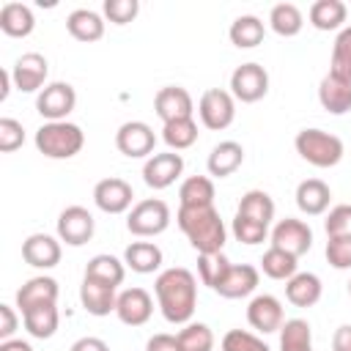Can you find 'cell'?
I'll return each mask as SVG.
<instances>
[{
    "label": "cell",
    "instance_id": "cell-31",
    "mask_svg": "<svg viewBox=\"0 0 351 351\" xmlns=\"http://www.w3.org/2000/svg\"><path fill=\"white\" fill-rule=\"evenodd\" d=\"M348 5L343 0H315L310 5V25L315 30H343Z\"/></svg>",
    "mask_w": 351,
    "mask_h": 351
},
{
    "label": "cell",
    "instance_id": "cell-35",
    "mask_svg": "<svg viewBox=\"0 0 351 351\" xmlns=\"http://www.w3.org/2000/svg\"><path fill=\"white\" fill-rule=\"evenodd\" d=\"M236 214L250 217V219H255V222H261V225H269V222L274 219V200H271L269 192H263V189H250V192L241 195Z\"/></svg>",
    "mask_w": 351,
    "mask_h": 351
},
{
    "label": "cell",
    "instance_id": "cell-18",
    "mask_svg": "<svg viewBox=\"0 0 351 351\" xmlns=\"http://www.w3.org/2000/svg\"><path fill=\"white\" fill-rule=\"evenodd\" d=\"M22 258L33 269H52L60 263V239L49 233H30L22 241Z\"/></svg>",
    "mask_w": 351,
    "mask_h": 351
},
{
    "label": "cell",
    "instance_id": "cell-25",
    "mask_svg": "<svg viewBox=\"0 0 351 351\" xmlns=\"http://www.w3.org/2000/svg\"><path fill=\"white\" fill-rule=\"evenodd\" d=\"M329 200H332V189L321 181V178H304L299 186H296V206L302 214L307 217H318L329 208Z\"/></svg>",
    "mask_w": 351,
    "mask_h": 351
},
{
    "label": "cell",
    "instance_id": "cell-23",
    "mask_svg": "<svg viewBox=\"0 0 351 351\" xmlns=\"http://www.w3.org/2000/svg\"><path fill=\"white\" fill-rule=\"evenodd\" d=\"M318 101L326 112L346 115L351 110V82H346L335 74H326L318 85Z\"/></svg>",
    "mask_w": 351,
    "mask_h": 351
},
{
    "label": "cell",
    "instance_id": "cell-7",
    "mask_svg": "<svg viewBox=\"0 0 351 351\" xmlns=\"http://www.w3.org/2000/svg\"><path fill=\"white\" fill-rule=\"evenodd\" d=\"M230 93L233 99L252 104L269 93V71L261 63H241L230 74Z\"/></svg>",
    "mask_w": 351,
    "mask_h": 351
},
{
    "label": "cell",
    "instance_id": "cell-46",
    "mask_svg": "<svg viewBox=\"0 0 351 351\" xmlns=\"http://www.w3.org/2000/svg\"><path fill=\"white\" fill-rule=\"evenodd\" d=\"M25 143V129L19 121L14 118H0V151L3 154H11L16 148H22Z\"/></svg>",
    "mask_w": 351,
    "mask_h": 351
},
{
    "label": "cell",
    "instance_id": "cell-33",
    "mask_svg": "<svg viewBox=\"0 0 351 351\" xmlns=\"http://www.w3.org/2000/svg\"><path fill=\"white\" fill-rule=\"evenodd\" d=\"M22 321H25V329H27L30 337L47 340V337H52L58 332L60 315H58V307L55 304H41V307H33V310L22 313Z\"/></svg>",
    "mask_w": 351,
    "mask_h": 351
},
{
    "label": "cell",
    "instance_id": "cell-44",
    "mask_svg": "<svg viewBox=\"0 0 351 351\" xmlns=\"http://www.w3.org/2000/svg\"><path fill=\"white\" fill-rule=\"evenodd\" d=\"M222 351H271V348L247 329H230L222 337Z\"/></svg>",
    "mask_w": 351,
    "mask_h": 351
},
{
    "label": "cell",
    "instance_id": "cell-47",
    "mask_svg": "<svg viewBox=\"0 0 351 351\" xmlns=\"http://www.w3.org/2000/svg\"><path fill=\"white\" fill-rule=\"evenodd\" d=\"M326 261L337 271L351 269V239H329L326 241Z\"/></svg>",
    "mask_w": 351,
    "mask_h": 351
},
{
    "label": "cell",
    "instance_id": "cell-36",
    "mask_svg": "<svg viewBox=\"0 0 351 351\" xmlns=\"http://www.w3.org/2000/svg\"><path fill=\"white\" fill-rule=\"evenodd\" d=\"M280 351H313V332L304 318H288L280 326Z\"/></svg>",
    "mask_w": 351,
    "mask_h": 351
},
{
    "label": "cell",
    "instance_id": "cell-19",
    "mask_svg": "<svg viewBox=\"0 0 351 351\" xmlns=\"http://www.w3.org/2000/svg\"><path fill=\"white\" fill-rule=\"evenodd\" d=\"M58 302V282L47 274L41 277H30L19 291H16V307L19 313H27L33 307H41V304H55Z\"/></svg>",
    "mask_w": 351,
    "mask_h": 351
},
{
    "label": "cell",
    "instance_id": "cell-12",
    "mask_svg": "<svg viewBox=\"0 0 351 351\" xmlns=\"http://www.w3.org/2000/svg\"><path fill=\"white\" fill-rule=\"evenodd\" d=\"M184 173V156L178 151H165V154H154L145 159L143 165V181L151 189H167L170 184H176V178Z\"/></svg>",
    "mask_w": 351,
    "mask_h": 351
},
{
    "label": "cell",
    "instance_id": "cell-40",
    "mask_svg": "<svg viewBox=\"0 0 351 351\" xmlns=\"http://www.w3.org/2000/svg\"><path fill=\"white\" fill-rule=\"evenodd\" d=\"M329 74L351 82V25L343 27L335 38L332 47V63H329Z\"/></svg>",
    "mask_w": 351,
    "mask_h": 351
},
{
    "label": "cell",
    "instance_id": "cell-24",
    "mask_svg": "<svg viewBox=\"0 0 351 351\" xmlns=\"http://www.w3.org/2000/svg\"><path fill=\"white\" fill-rule=\"evenodd\" d=\"M241 162H244V148L236 140H222L211 148L206 167L214 178H225V176H233L241 167Z\"/></svg>",
    "mask_w": 351,
    "mask_h": 351
},
{
    "label": "cell",
    "instance_id": "cell-13",
    "mask_svg": "<svg viewBox=\"0 0 351 351\" xmlns=\"http://www.w3.org/2000/svg\"><path fill=\"white\" fill-rule=\"evenodd\" d=\"M47 74H49V63H47V58L41 52H25L11 66L14 88L22 90V93L41 90V85L47 82Z\"/></svg>",
    "mask_w": 351,
    "mask_h": 351
},
{
    "label": "cell",
    "instance_id": "cell-10",
    "mask_svg": "<svg viewBox=\"0 0 351 351\" xmlns=\"http://www.w3.org/2000/svg\"><path fill=\"white\" fill-rule=\"evenodd\" d=\"M96 230V219L88 208L82 206H69L60 211L58 217V239L66 241L69 247H82L93 239Z\"/></svg>",
    "mask_w": 351,
    "mask_h": 351
},
{
    "label": "cell",
    "instance_id": "cell-53",
    "mask_svg": "<svg viewBox=\"0 0 351 351\" xmlns=\"http://www.w3.org/2000/svg\"><path fill=\"white\" fill-rule=\"evenodd\" d=\"M11 85H14V80H11V69H3V71H0V101L8 99Z\"/></svg>",
    "mask_w": 351,
    "mask_h": 351
},
{
    "label": "cell",
    "instance_id": "cell-28",
    "mask_svg": "<svg viewBox=\"0 0 351 351\" xmlns=\"http://www.w3.org/2000/svg\"><path fill=\"white\" fill-rule=\"evenodd\" d=\"M123 263L137 274H154L162 266V250L154 241H132L123 250Z\"/></svg>",
    "mask_w": 351,
    "mask_h": 351
},
{
    "label": "cell",
    "instance_id": "cell-51",
    "mask_svg": "<svg viewBox=\"0 0 351 351\" xmlns=\"http://www.w3.org/2000/svg\"><path fill=\"white\" fill-rule=\"evenodd\" d=\"M69 351H110V346L101 337H80L77 343H71Z\"/></svg>",
    "mask_w": 351,
    "mask_h": 351
},
{
    "label": "cell",
    "instance_id": "cell-49",
    "mask_svg": "<svg viewBox=\"0 0 351 351\" xmlns=\"http://www.w3.org/2000/svg\"><path fill=\"white\" fill-rule=\"evenodd\" d=\"M145 351H181V346H178V337H176V335L159 332V335H154V337L145 343Z\"/></svg>",
    "mask_w": 351,
    "mask_h": 351
},
{
    "label": "cell",
    "instance_id": "cell-26",
    "mask_svg": "<svg viewBox=\"0 0 351 351\" xmlns=\"http://www.w3.org/2000/svg\"><path fill=\"white\" fill-rule=\"evenodd\" d=\"M36 27V16L25 3H5L0 8V30L11 38H25Z\"/></svg>",
    "mask_w": 351,
    "mask_h": 351
},
{
    "label": "cell",
    "instance_id": "cell-30",
    "mask_svg": "<svg viewBox=\"0 0 351 351\" xmlns=\"http://www.w3.org/2000/svg\"><path fill=\"white\" fill-rule=\"evenodd\" d=\"M123 274H126V263L118 261L115 255H107V252L93 255L85 266L88 280H96V282H104V285H112V288H118L123 282Z\"/></svg>",
    "mask_w": 351,
    "mask_h": 351
},
{
    "label": "cell",
    "instance_id": "cell-4",
    "mask_svg": "<svg viewBox=\"0 0 351 351\" xmlns=\"http://www.w3.org/2000/svg\"><path fill=\"white\" fill-rule=\"evenodd\" d=\"M293 145L296 154L313 167H335L343 159V140L324 129H302Z\"/></svg>",
    "mask_w": 351,
    "mask_h": 351
},
{
    "label": "cell",
    "instance_id": "cell-42",
    "mask_svg": "<svg viewBox=\"0 0 351 351\" xmlns=\"http://www.w3.org/2000/svg\"><path fill=\"white\" fill-rule=\"evenodd\" d=\"M324 230H326V239H351V206L340 203L329 208L324 219Z\"/></svg>",
    "mask_w": 351,
    "mask_h": 351
},
{
    "label": "cell",
    "instance_id": "cell-38",
    "mask_svg": "<svg viewBox=\"0 0 351 351\" xmlns=\"http://www.w3.org/2000/svg\"><path fill=\"white\" fill-rule=\"evenodd\" d=\"M299 258H293V255H288L285 250H277V247H269L266 252H263V258H261V271L266 274V277H271V280H291L293 274H296V263Z\"/></svg>",
    "mask_w": 351,
    "mask_h": 351
},
{
    "label": "cell",
    "instance_id": "cell-15",
    "mask_svg": "<svg viewBox=\"0 0 351 351\" xmlns=\"http://www.w3.org/2000/svg\"><path fill=\"white\" fill-rule=\"evenodd\" d=\"M132 184H126L123 178H101L96 186H93V203L104 211V214H123L132 208Z\"/></svg>",
    "mask_w": 351,
    "mask_h": 351
},
{
    "label": "cell",
    "instance_id": "cell-43",
    "mask_svg": "<svg viewBox=\"0 0 351 351\" xmlns=\"http://www.w3.org/2000/svg\"><path fill=\"white\" fill-rule=\"evenodd\" d=\"M230 230H233L236 241H241V244H261L269 236V225H261V222H255L250 217H241V214L233 217Z\"/></svg>",
    "mask_w": 351,
    "mask_h": 351
},
{
    "label": "cell",
    "instance_id": "cell-50",
    "mask_svg": "<svg viewBox=\"0 0 351 351\" xmlns=\"http://www.w3.org/2000/svg\"><path fill=\"white\" fill-rule=\"evenodd\" d=\"M332 351H351V324H343L335 329Z\"/></svg>",
    "mask_w": 351,
    "mask_h": 351
},
{
    "label": "cell",
    "instance_id": "cell-16",
    "mask_svg": "<svg viewBox=\"0 0 351 351\" xmlns=\"http://www.w3.org/2000/svg\"><path fill=\"white\" fill-rule=\"evenodd\" d=\"M154 313V299L145 288H126L118 293L115 302V315L121 318V324L126 326H143Z\"/></svg>",
    "mask_w": 351,
    "mask_h": 351
},
{
    "label": "cell",
    "instance_id": "cell-17",
    "mask_svg": "<svg viewBox=\"0 0 351 351\" xmlns=\"http://www.w3.org/2000/svg\"><path fill=\"white\" fill-rule=\"evenodd\" d=\"M247 321L252 329L269 335V332H280V326L285 324L282 318V304L277 296L271 293H258L252 296V302L247 304Z\"/></svg>",
    "mask_w": 351,
    "mask_h": 351
},
{
    "label": "cell",
    "instance_id": "cell-32",
    "mask_svg": "<svg viewBox=\"0 0 351 351\" xmlns=\"http://www.w3.org/2000/svg\"><path fill=\"white\" fill-rule=\"evenodd\" d=\"M178 200L184 208L214 206V181L208 176H189L178 186Z\"/></svg>",
    "mask_w": 351,
    "mask_h": 351
},
{
    "label": "cell",
    "instance_id": "cell-14",
    "mask_svg": "<svg viewBox=\"0 0 351 351\" xmlns=\"http://www.w3.org/2000/svg\"><path fill=\"white\" fill-rule=\"evenodd\" d=\"M154 112L165 123L178 121V118H192L195 101H192V96H189L186 88H181V85H165L154 96Z\"/></svg>",
    "mask_w": 351,
    "mask_h": 351
},
{
    "label": "cell",
    "instance_id": "cell-27",
    "mask_svg": "<svg viewBox=\"0 0 351 351\" xmlns=\"http://www.w3.org/2000/svg\"><path fill=\"white\" fill-rule=\"evenodd\" d=\"M66 30L77 41L90 44V41H99L104 36V19H101V14H96L90 8H77L66 16Z\"/></svg>",
    "mask_w": 351,
    "mask_h": 351
},
{
    "label": "cell",
    "instance_id": "cell-2",
    "mask_svg": "<svg viewBox=\"0 0 351 351\" xmlns=\"http://www.w3.org/2000/svg\"><path fill=\"white\" fill-rule=\"evenodd\" d=\"M176 222L184 230V236L189 239V244L197 250V255L222 252L228 230H225V222H222V217H219V211L214 206H203V208L178 206Z\"/></svg>",
    "mask_w": 351,
    "mask_h": 351
},
{
    "label": "cell",
    "instance_id": "cell-52",
    "mask_svg": "<svg viewBox=\"0 0 351 351\" xmlns=\"http://www.w3.org/2000/svg\"><path fill=\"white\" fill-rule=\"evenodd\" d=\"M0 351H33V346H30L27 340L11 337V340H3V343H0Z\"/></svg>",
    "mask_w": 351,
    "mask_h": 351
},
{
    "label": "cell",
    "instance_id": "cell-6",
    "mask_svg": "<svg viewBox=\"0 0 351 351\" xmlns=\"http://www.w3.org/2000/svg\"><path fill=\"white\" fill-rule=\"evenodd\" d=\"M197 115L203 121L206 129L211 132H222L233 123L236 118V99L230 90H222V88H208L200 101H197Z\"/></svg>",
    "mask_w": 351,
    "mask_h": 351
},
{
    "label": "cell",
    "instance_id": "cell-29",
    "mask_svg": "<svg viewBox=\"0 0 351 351\" xmlns=\"http://www.w3.org/2000/svg\"><path fill=\"white\" fill-rule=\"evenodd\" d=\"M228 36H230V44H233V47H239V49H252V47H258V44L263 41L266 27H263V22H261L255 14H241V16H236V19L230 22Z\"/></svg>",
    "mask_w": 351,
    "mask_h": 351
},
{
    "label": "cell",
    "instance_id": "cell-20",
    "mask_svg": "<svg viewBox=\"0 0 351 351\" xmlns=\"http://www.w3.org/2000/svg\"><path fill=\"white\" fill-rule=\"evenodd\" d=\"M80 302L85 307V313L101 318V315H110L115 313V288L112 285H104V282H96V280H88L82 277V285H80Z\"/></svg>",
    "mask_w": 351,
    "mask_h": 351
},
{
    "label": "cell",
    "instance_id": "cell-5",
    "mask_svg": "<svg viewBox=\"0 0 351 351\" xmlns=\"http://www.w3.org/2000/svg\"><path fill=\"white\" fill-rule=\"evenodd\" d=\"M170 225V206L159 197H145L140 203L132 206L129 217H126V228L132 236L148 239V236H159L165 233Z\"/></svg>",
    "mask_w": 351,
    "mask_h": 351
},
{
    "label": "cell",
    "instance_id": "cell-34",
    "mask_svg": "<svg viewBox=\"0 0 351 351\" xmlns=\"http://www.w3.org/2000/svg\"><path fill=\"white\" fill-rule=\"evenodd\" d=\"M269 25H271V30L277 36L291 38V36H299V30L304 27V16H302L299 5H293V3H277L269 11Z\"/></svg>",
    "mask_w": 351,
    "mask_h": 351
},
{
    "label": "cell",
    "instance_id": "cell-1",
    "mask_svg": "<svg viewBox=\"0 0 351 351\" xmlns=\"http://www.w3.org/2000/svg\"><path fill=\"white\" fill-rule=\"evenodd\" d=\"M156 304L167 324H189L197 307V280L189 269L173 266L159 271L154 282Z\"/></svg>",
    "mask_w": 351,
    "mask_h": 351
},
{
    "label": "cell",
    "instance_id": "cell-54",
    "mask_svg": "<svg viewBox=\"0 0 351 351\" xmlns=\"http://www.w3.org/2000/svg\"><path fill=\"white\" fill-rule=\"evenodd\" d=\"M348 293H351V282H348Z\"/></svg>",
    "mask_w": 351,
    "mask_h": 351
},
{
    "label": "cell",
    "instance_id": "cell-9",
    "mask_svg": "<svg viewBox=\"0 0 351 351\" xmlns=\"http://www.w3.org/2000/svg\"><path fill=\"white\" fill-rule=\"evenodd\" d=\"M154 145H156V134L145 121H126L115 132V148L129 159L154 156Z\"/></svg>",
    "mask_w": 351,
    "mask_h": 351
},
{
    "label": "cell",
    "instance_id": "cell-45",
    "mask_svg": "<svg viewBox=\"0 0 351 351\" xmlns=\"http://www.w3.org/2000/svg\"><path fill=\"white\" fill-rule=\"evenodd\" d=\"M101 11L112 25H126L140 14V3L137 0H104Z\"/></svg>",
    "mask_w": 351,
    "mask_h": 351
},
{
    "label": "cell",
    "instance_id": "cell-11",
    "mask_svg": "<svg viewBox=\"0 0 351 351\" xmlns=\"http://www.w3.org/2000/svg\"><path fill=\"white\" fill-rule=\"evenodd\" d=\"M271 247L285 250L293 258H302L313 247V230H310L307 222L293 219V217H285V219H280L271 228Z\"/></svg>",
    "mask_w": 351,
    "mask_h": 351
},
{
    "label": "cell",
    "instance_id": "cell-37",
    "mask_svg": "<svg viewBox=\"0 0 351 351\" xmlns=\"http://www.w3.org/2000/svg\"><path fill=\"white\" fill-rule=\"evenodd\" d=\"M162 140L167 143L170 151H184L197 143V123L195 118H178L162 126Z\"/></svg>",
    "mask_w": 351,
    "mask_h": 351
},
{
    "label": "cell",
    "instance_id": "cell-41",
    "mask_svg": "<svg viewBox=\"0 0 351 351\" xmlns=\"http://www.w3.org/2000/svg\"><path fill=\"white\" fill-rule=\"evenodd\" d=\"M176 337H178L181 351H211L214 348V332L200 321L197 324L195 321L184 324V329Z\"/></svg>",
    "mask_w": 351,
    "mask_h": 351
},
{
    "label": "cell",
    "instance_id": "cell-39",
    "mask_svg": "<svg viewBox=\"0 0 351 351\" xmlns=\"http://www.w3.org/2000/svg\"><path fill=\"white\" fill-rule=\"evenodd\" d=\"M230 261L222 255V252H211V255H200L197 258V274H200V282L208 285L211 291H217L222 285V280L228 277L230 271Z\"/></svg>",
    "mask_w": 351,
    "mask_h": 351
},
{
    "label": "cell",
    "instance_id": "cell-3",
    "mask_svg": "<svg viewBox=\"0 0 351 351\" xmlns=\"http://www.w3.org/2000/svg\"><path fill=\"white\" fill-rule=\"evenodd\" d=\"M85 134L71 121H47L36 129V148L47 159H71L82 151Z\"/></svg>",
    "mask_w": 351,
    "mask_h": 351
},
{
    "label": "cell",
    "instance_id": "cell-22",
    "mask_svg": "<svg viewBox=\"0 0 351 351\" xmlns=\"http://www.w3.org/2000/svg\"><path fill=\"white\" fill-rule=\"evenodd\" d=\"M324 293L321 277L313 271H296L291 280H285V299L293 307H313Z\"/></svg>",
    "mask_w": 351,
    "mask_h": 351
},
{
    "label": "cell",
    "instance_id": "cell-48",
    "mask_svg": "<svg viewBox=\"0 0 351 351\" xmlns=\"http://www.w3.org/2000/svg\"><path fill=\"white\" fill-rule=\"evenodd\" d=\"M19 326V318L11 304H0V340H11Z\"/></svg>",
    "mask_w": 351,
    "mask_h": 351
},
{
    "label": "cell",
    "instance_id": "cell-21",
    "mask_svg": "<svg viewBox=\"0 0 351 351\" xmlns=\"http://www.w3.org/2000/svg\"><path fill=\"white\" fill-rule=\"evenodd\" d=\"M258 282H261V271L252 263H233L228 277L217 288V293L225 299H241V296H250L258 288Z\"/></svg>",
    "mask_w": 351,
    "mask_h": 351
},
{
    "label": "cell",
    "instance_id": "cell-8",
    "mask_svg": "<svg viewBox=\"0 0 351 351\" xmlns=\"http://www.w3.org/2000/svg\"><path fill=\"white\" fill-rule=\"evenodd\" d=\"M77 104V90L69 82H49L36 96V110L47 121H66Z\"/></svg>",
    "mask_w": 351,
    "mask_h": 351
}]
</instances>
